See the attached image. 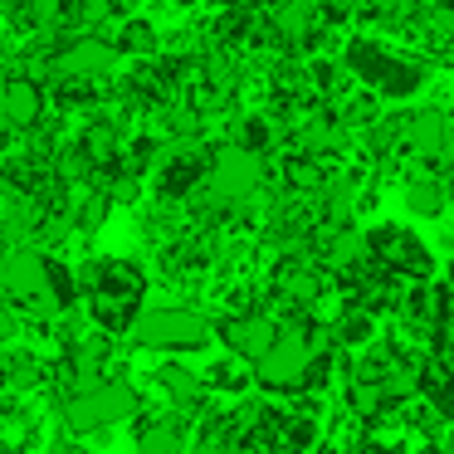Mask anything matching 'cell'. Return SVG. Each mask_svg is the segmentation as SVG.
<instances>
[{"label":"cell","instance_id":"obj_1","mask_svg":"<svg viewBox=\"0 0 454 454\" xmlns=\"http://www.w3.org/2000/svg\"><path fill=\"white\" fill-rule=\"evenodd\" d=\"M0 294L20 308V317L50 323V317H59L74 303V278L64 264H50L40 249L15 245L0 254Z\"/></svg>","mask_w":454,"mask_h":454},{"label":"cell","instance_id":"obj_2","mask_svg":"<svg viewBox=\"0 0 454 454\" xmlns=\"http://www.w3.org/2000/svg\"><path fill=\"white\" fill-rule=\"evenodd\" d=\"M142 294H147V274L132 259H98L83 269V298H89V317L103 337H122L137 327L142 317Z\"/></svg>","mask_w":454,"mask_h":454},{"label":"cell","instance_id":"obj_3","mask_svg":"<svg viewBox=\"0 0 454 454\" xmlns=\"http://www.w3.org/2000/svg\"><path fill=\"white\" fill-rule=\"evenodd\" d=\"M317 352L313 342H308V323H284V337H278V347L264 356V362L254 366V381L259 391H278V395H294V391H313L317 386Z\"/></svg>","mask_w":454,"mask_h":454},{"label":"cell","instance_id":"obj_4","mask_svg":"<svg viewBox=\"0 0 454 454\" xmlns=\"http://www.w3.org/2000/svg\"><path fill=\"white\" fill-rule=\"evenodd\" d=\"M342 64L352 69V79H362L366 89L386 93V98H411V93L425 83V64L405 59V54H386L381 44H376V40H366V35L347 40Z\"/></svg>","mask_w":454,"mask_h":454},{"label":"cell","instance_id":"obj_5","mask_svg":"<svg viewBox=\"0 0 454 454\" xmlns=\"http://www.w3.org/2000/svg\"><path fill=\"white\" fill-rule=\"evenodd\" d=\"M210 333H215V323L206 313L171 303V308H147L132 327V342L147 347V352H200L210 342Z\"/></svg>","mask_w":454,"mask_h":454},{"label":"cell","instance_id":"obj_6","mask_svg":"<svg viewBox=\"0 0 454 454\" xmlns=\"http://www.w3.org/2000/svg\"><path fill=\"white\" fill-rule=\"evenodd\" d=\"M259 181H264V157L239 147V142H225V147L210 152V176H206V186H200V196L215 210H230V206L254 196Z\"/></svg>","mask_w":454,"mask_h":454},{"label":"cell","instance_id":"obj_7","mask_svg":"<svg viewBox=\"0 0 454 454\" xmlns=\"http://www.w3.org/2000/svg\"><path fill=\"white\" fill-rule=\"evenodd\" d=\"M137 411V391L128 381H103L93 391H74L64 395V430L69 434H93V430H108V425L128 420Z\"/></svg>","mask_w":454,"mask_h":454},{"label":"cell","instance_id":"obj_8","mask_svg":"<svg viewBox=\"0 0 454 454\" xmlns=\"http://www.w3.org/2000/svg\"><path fill=\"white\" fill-rule=\"evenodd\" d=\"M366 249H372V264L391 278H430L434 274V254L420 245V235H411L405 225L386 220V225H372L366 230Z\"/></svg>","mask_w":454,"mask_h":454},{"label":"cell","instance_id":"obj_9","mask_svg":"<svg viewBox=\"0 0 454 454\" xmlns=\"http://www.w3.org/2000/svg\"><path fill=\"white\" fill-rule=\"evenodd\" d=\"M215 337L230 347V352L239 356V362H264L269 352L278 347V337H284V323H278L274 313H259V308H249V313H230L215 323Z\"/></svg>","mask_w":454,"mask_h":454},{"label":"cell","instance_id":"obj_10","mask_svg":"<svg viewBox=\"0 0 454 454\" xmlns=\"http://www.w3.org/2000/svg\"><path fill=\"white\" fill-rule=\"evenodd\" d=\"M122 59V50L113 40H98V35H79L69 40L64 50H54V74L50 79H64V83H89V79H103L113 74Z\"/></svg>","mask_w":454,"mask_h":454},{"label":"cell","instance_id":"obj_11","mask_svg":"<svg viewBox=\"0 0 454 454\" xmlns=\"http://www.w3.org/2000/svg\"><path fill=\"white\" fill-rule=\"evenodd\" d=\"M0 122L11 132H35L44 122V89L40 79H30V74H15L11 83H5V103H0Z\"/></svg>","mask_w":454,"mask_h":454},{"label":"cell","instance_id":"obj_12","mask_svg":"<svg viewBox=\"0 0 454 454\" xmlns=\"http://www.w3.org/2000/svg\"><path fill=\"white\" fill-rule=\"evenodd\" d=\"M323 288H327L323 269L308 264V259H298V254H288L284 264H278V274H274V294L284 298L288 308H308V303H317V298H323Z\"/></svg>","mask_w":454,"mask_h":454},{"label":"cell","instance_id":"obj_13","mask_svg":"<svg viewBox=\"0 0 454 454\" xmlns=\"http://www.w3.org/2000/svg\"><path fill=\"white\" fill-rule=\"evenodd\" d=\"M450 132H454V122L444 118L440 108H420V113H411V118H405V147H411L420 161H440Z\"/></svg>","mask_w":454,"mask_h":454},{"label":"cell","instance_id":"obj_14","mask_svg":"<svg viewBox=\"0 0 454 454\" xmlns=\"http://www.w3.org/2000/svg\"><path fill=\"white\" fill-rule=\"evenodd\" d=\"M333 333H337V347L366 352V347H376V313L362 303H347L342 313L333 317Z\"/></svg>","mask_w":454,"mask_h":454},{"label":"cell","instance_id":"obj_15","mask_svg":"<svg viewBox=\"0 0 454 454\" xmlns=\"http://www.w3.org/2000/svg\"><path fill=\"white\" fill-rule=\"evenodd\" d=\"M420 401L430 405L434 415H444V420H454V381L450 372H444L440 362H420Z\"/></svg>","mask_w":454,"mask_h":454},{"label":"cell","instance_id":"obj_16","mask_svg":"<svg viewBox=\"0 0 454 454\" xmlns=\"http://www.w3.org/2000/svg\"><path fill=\"white\" fill-rule=\"evenodd\" d=\"M118 50L132 54V59H157V54H161L157 25H147L142 15H128V20H122V30H118Z\"/></svg>","mask_w":454,"mask_h":454},{"label":"cell","instance_id":"obj_17","mask_svg":"<svg viewBox=\"0 0 454 454\" xmlns=\"http://www.w3.org/2000/svg\"><path fill=\"white\" fill-rule=\"evenodd\" d=\"M137 454H186V425L181 420H152L137 434Z\"/></svg>","mask_w":454,"mask_h":454},{"label":"cell","instance_id":"obj_18","mask_svg":"<svg viewBox=\"0 0 454 454\" xmlns=\"http://www.w3.org/2000/svg\"><path fill=\"white\" fill-rule=\"evenodd\" d=\"M444 206H450V186L434 176H415L411 186H405V210H415V215H444Z\"/></svg>","mask_w":454,"mask_h":454},{"label":"cell","instance_id":"obj_19","mask_svg":"<svg viewBox=\"0 0 454 454\" xmlns=\"http://www.w3.org/2000/svg\"><path fill=\"white\" fill-rule=\"evenodd\" d=\"M157 381H161V391H171V405H200L206 401V381H200L196 372H186V366H161Z\"/></svg>","mask_w":454,"mask_h":454},{"label":"cell","instance_id":"obj_20","mask_svg":"<svg viewBox=\"0 0 454 454\" xmlns=\"http://www.w3.org/2000/svg\"><path fill=\"white\" fill-rule=\"evenodd\" d=\"M40 362H35L30 352H11L0 356V381L11 386V391H30V386H40Z\"/></svg>","mask_w":454,"mask_h":454},{"label":"cell","instance_id":"obj_21","mask_svg":"<svg viewBox=\"0 0 454 454\" xmlns=\"http://www.w3.org/2000/svg\"><path fill=\"white\" fill-rule=\"evenodd\" d=\"M79 147H83V157H89L93 167H108L113 152H118V128H108V122H89L83 137H79Z\"/></svg>","mask_w":454,"mask_h":454},{"label":"cell","instance_id":"obj_22","mask_svg":"<svg viewBox=\"0 0 454 454\" xmlns=\"http://www.w3.org/2000/svg\"><path fill=\"white\" fill-rule=\"evenodd\" d=\"M420 30L430 50H454V0L450 5H434V11L420 15Z\"/></svg>","mask_w":454,"mask_h":454},{"label":"cell","instance_id":"obj_23","mask_svg":"<svg viewBox=\"0 0 454 454\" xmlns=\"http://www.w3.org/2000/svg\"><path fill=\"white\" fill-rule=\"evenodd\" d=\"M25 15L35 25H59L69 15V0H25Z\"/></svg>","mask_w":454,"mask_h":454},{"label":"cell","instance_id":"obj_24","mask_svg":"<svg viewBox=\"0 0 454 454\" xmlns=\"http://www.w3.org/2000/svg\"><path fill=\"white\" fill-rule=\"evenodd\" d=\"M15 333H20V308H15L11 298L0 294V342H11Z\"/></svg>","mask_w":454,"mask_h":454},{"label":"cell","instance_id":"obj_25","mask_svg":"<svg viewBox=\"0 0 454 454\" xmlns=\"http://www.w3.org/2000/svg\"><path fill=\"white\" fill-rule=\"evenodd\" d=\"M434 362H440L444 372H450V381H454V337H450V342H440V347H434Z\"/></svg>","mask_w":454,"mask_h":454},{"label":"cell","instance_id":"obj_26","mask_svg":"<svg viewBox=\"0 0 454 454\" xmlns=\"http://www.w3.org/2000/svg\"><path fill=\"white\" fill-rule=\"evenodd\" d=\"M225 454H264V450H259V444L254 440H235V444H230V450Z\"/></svg>","mask_w":454,"mask_h":454},{"label":"cell","instance_id":"obj_27","mask_svg":"<svg viewBox=\"0 0 454 454\" xmlns=\"http://www.w3.org/2000/svg\"><path fill=\"white\" fill-rule=\"evenodd\" d=\"M44 454H79V450H74V444L59 434V440H50V450H44Z\"/></svg>","mask_w":454,"mask_h":454},{"label":"cell","instance_id":"obj_28","mask_svg":"<svg viewBox=\"0 0 454 454\" xmlns=\"http://www.w3.org/2000/svg\"><path fill=\"white\" fill-rule=\"evenodd\" d=\"M440 167H444V171H454V132H450V142H444V157H440Z\"/></svg>","mask_w":454,"mask_h":454},{"label":"cell","instance_id":"obj_29","mask_svg":"<svg viewBox=\"0 0 454 454\" xmlns=\"http://www.w3.org/2000/svg\"><path fill=\"white\" fill-rule=\"evenodd\" d=\"M103 5H113V11H132L137 0H103Z\"/></svg>","mask_w":454,"mask_h":454},{"label":"cell","instance_id":"obj_30","mask_svg":"<svg viewBox=\"0 0 454 454\" xmlns=\"http://www.w3.org/2000/svg\"><path fill=\"white\" fill-rule=\"evenodd\" d=\"M5 83H11V79H0V103H5Z\"/></svg>","mask_w":454,"mask_h":454}]
</instances>
